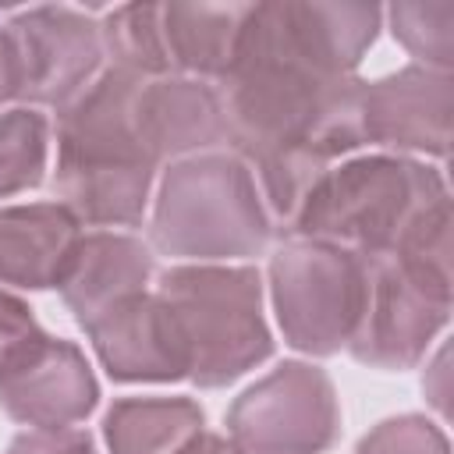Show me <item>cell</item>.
I'll list each match as a JSON object with an SVG mask.
<instances>
[{
	"mask_svg": "<svg viewBox=\"0 0 454 454\" xmlns=\"http://www.w3.org/2000/svg\"><path fill=\"white\" fill-rule=\"evenodd\" d=\"M284 238H316L355 255H450V192L422 160L355 156L312 184Z\"/></svg>",
	"mask_w": 454,
	"mask_h": 454,
	"instance_id": "7a4b0ae2",
	"label": "cell"
},
{
	"mask_svg": "<svg viewBox=\"0 0 454 454\" xmlns=\"http://www.w3.org/2000/svg\"><path fill=\"white\" fill-rule=\"evenodd\" d=\"M7 454H96V447L82 429H25L11 440Z\"/></svg>",
	"mask_w": 454,
	"mask_h": 454,
	"instance_id": "7402d4cb",
	"label": "cell"
},
{
	"mask_svg": "<svg viewBox=\"0 0 454 454\" xmlns=\"http://www.w3.org/2000/svg\"><path fill=\"white\" fill-rule=\"evenodd\" d=\"M365 291L362 255L316 241L284 238L270 255V298L284 344L312 358L348 348Z\"/></svg>",
	"mask_w": 454,
	"mask_h": 454,
	"instance_id": "ba28073f",
	"label": "cell"
},
{
	"mask_svg": "<svg viewBox=\"0 0 454 454\" xmlns=\"http://www.w3.org/2000/svg\"><path fill=\"white\" fill-rule=\"evenodd\" d=\"M18 96V64H14V50H11V35L0 25V103Z\"/></svg>",
	"mask_w": 454,
	"mask_h": 454,
	"instance_id": "603a6c76",
	"label": "cell"
},
{
	"mask_svg": "<svg viewBox=\"0 0 454 454\" xmlns=\"http://www.w3.org/2000/svg\"><path fill=\"white\" fill-rule=\"evenodd\" d=\"M82 220L64 202H28L0 209V284L50 291L60 284Z\"/></svg>",
	"mask_w": 454,
	"mask_h": 454,
	"instance_id": "2e32d148",
	"label": "cell"
},
{
	"mask_svg": "<svg viewBox=\"0 0 454 454\" xmlns=\"http://www.w3.org/2000/svg\"><path fill=\"white\" fill-rule=\"evenodd\" d=\"M135 124L156 163L213 153L227 142L216 85L202 78H142L135 89Z\"/></svg>",
	"mask_w": 454,
	"mask_h": 454,
	"instance_id": "5bb4252c",
	"label": "cell"
},
{
	"mask_svg": "<svg viewBox=\"0 0 454 454\" xmlns=\"http://www.w3.org/2000/svg\"><path fill=\"white\" fill-rule=\"evenodd\" d=\"M142 74L106 64L103 74L57 114L53 192L82 223L138 227L160 170L135 124Z\"/></svg>",
	"mask_w": 454,
	"mask_h": 454,
	"instance_id": "3957f363",
	"label": "cell"
},
{
	"mask_svg": "<svg viewBox=\"0 0 454 454\" xmlns=\"http://www.w3.org/2000/svg\"><path fill=\"white\" fill-rule=\"evenodd\" d=\"M365 291L348 340L355 362L372 369H415L450 319V255H362Z\"/></svg>",
	"mask_w": 454,
	"mask_h": 454,
	"instance_id": "52a82bcc",
	"label": "cell"
},
{
	"mask_svg": "<svg viewBox=\"0 0 454 454\" xmlns=\"http://www.w3.org/2000/svg\"><path fill=\"white\" fill-rule=\"evenodd\" d=\"M0 287H4V284H0Z\"/></svg>",
	"mask_w": 454,
	"mask_h": 454,
	"instance_id": "d4e9b609",
	"label": "cell"
},
{
	"mask_svg": "<svg viewBox=\"0 0 454 454\" xmlns=\"http://www.w3.org/2000/svg\"><path fill=\"white\" fill-rule=\"evenodd\" d=\"M85 333L92 340L99 365L117 383L188 380V358L177 326L156 291H142L117 301Z\"/></svg>",
	"mask_w": 454,
	"mask_h": 454,
	"instance_id": "4fadbf2b",
	"label": "cell"
},
{
	"mask_svg": "<svg viewBox=\"0 0 454 454\" xmlns=\"http://www.w3.org/2000/svg\"><path fill=\"white\" fill-rule=\"evenodd\" d=\"M156 294L177 326L188 380L199 390L227 387L273 355V333L262 316V277L255 266H170L160 273Z\"/></svg>",
	"mask_w": 454,
	"mask_h": 454,
	"instance_id": "5b68a950",
	"label": "cell"
},
{
	"mask_svg": "<svg viewBox=\"0 0 454 454\" xmlns=\"http://www.w3.org/2000/svg\"><path fill=\"white\" fill-rule=\"evenodd\" d=\"M181 454H241L227 436H220V433H199L195 440H188L184 443V450Z\"/></svg>",
	"mask_w": 454,
	"mask_h": 454,
	"instance_id": "cb8c5ba5",
	"label": "cell"
},
{
	"mask_svg": "<svg viewBox=\"0 0 454 454\" xmlns=\"http://www.w3.org/2000/svg\"><path fill=\"white\" fill-rule=\"evenodd\" d=\"M376 4H252L231 71L216 82L231 153L252 170L273 234H287L312 184L365 145L355 71L380 35Z\"/></svg>",
	"mask_w": 454,
	"mask_h": 454,
	"instance_id": "6da1fadb",
	"label": "cell"
},
{
	"mask_svg": "<svg viewBox=\"0 0 454 454\" xmlns=\"http://www.w3.org/2000/svg\"><path fill=\"white\" fill-rule=\"evenodd\" d=\"M394 39L422 64L433 71L454 67V4H394L387 11Z\"/></svg>",
	"mask_w": 454,
	"mask_h": 454,
	"instance_id": "d6986e66",
	"label": "cell"
},
{
	"mask_svg": "<svg viewBox=\"0 0 454 454\" xmlns=\"http://www.w3.org/2000/svg\"><path fill=\"white\" fill-rule=\"evenodd\" d=\"M50 153V124L32 106L0 114V199L39 188Z\"/></svg>",
	"mask_w": 454,
	"mask_h": 454,
	"instance_id": "ac0fdd59",
	"label": "cell"
},
{
	"mask_svg": "<svg viewBox=\"0 0 454 454\" xmlns=\"http://www.w3.org/2000/svg\"><path fill=\"white\" fill-rule=\"evenodd\" d=\"M206 426L192 397H117L103 415L110 454H181Z\"/></svg>",
	"mask_w": 454,
	"mask_h": 454,
	"instance_id": "e0dca14e",
	"label": "cell"
},
{
	"mask_svg": "<svg viewBox=\"0 0 454 454\" xmlns=\"http://www.w3.org/2000/svg\"><path fill=\"white\" fill-rule=\"evenodd\" d=\"M454 114V78L408 64L376 82H362V138L401 153L447 156Z\"/></svg>",
	"mask_w": 454,
	"mask_h": 454,
	"instance_id": "7c38bea8",
	"label": "cell"
},
{
	"mask_svg": "<svg viewBox=\"0 0 454 454\" xmlns=\"http://www.w3.org/2000/svg\"><path fill=\"white\" fill-rule=\"evenodd\" d=\"M149 238L163 255L220 262L266 252L273 223L252 170L234 153H199L163 170Z\"/></svg>",
	"mask_w": 454,
	"mask_h": 454,
	"instance_id": "277c9868",
	"label": "cell"
},
{
	"mask_svg": "<svg viewBox=\"0 0 454 454\" xmlns=\"http://www.w3.org/2000/svg\"><path fill=\"white\" fill-rule=\"evenodd\" d=\"M252 4H124L103 14L106 64L142 78L220 82L238 53Z\"/></svg>",
	"mask_w": 454,
	"mask_h": 454,
	"instance_id": "8992f818",
	"label": "cell"
},
{
	"mask_svg": "<svg viewBox=\"0 0 454 454\" xmlns=\"http://www.w3.org/2000/svg\"><path fill=\"white\" fill-rule=\"evenodd\" d=\"M43 333V326L35 323L32 309L25 298H18L14 291L0 287V372L21 355V348L28 340H35Z\"/></svg>",
	"mask_w": 454,
	"mask_h": 454,
	"instance_id": "44dd1931",
	"label": "cell"
},
{
	"mask_svg": "<svg viewBox=\"0 0 454 454\" xmlns=\"http://www.w3.org/2000/svg\"><path fill=\"white\" fill-rule=\"evenodd\" d=\"M153 273L156 259L145 241L117 231H92L78 238L57 291L74 323L89 330L117 301L149 291Z\"/></svg>",
	"mask_w": 454,
	"mask_h": 454,
	"instance_id": "9a60e30c",
	"label": "cell"
},
{
	"mask_svg": "<svg viewBox=\"0 0 454 454\" xmlns=\"http://www.w3.org/2000/svg\"><path fill=\"white\" fill-rule=\"evenodd\" d=\"M99 383L74 340L46 330L0 372V408L32 429H67L92 415Z\"/></svg>",
	"mask_w": 454,
	"mask_h": 454,
	"instance_id": "8fae6325",
	"label": "cell"
},
{
	"mask_svg": "<svg viewBox=\"0 0 454 454\" xmlns=\"http://www.w3.org/2000/svg\"><path fill=\"white\" fill-rule=\"evenodd\" d=\"M355 454H450V443L433 419L408 411L376 422L358 440Z\"/></svg>",
	"mask_w": 454,
	"mask_h": 454,
	"instance_id": "ffe728a7",
	"label": "cell"
},
{
	"mask_svg": "<svg viewBox=\"0 0 454 454\" xmlns=\"http://www.w3.org/2000/svg\"><path fill=\"white\" fill-rule=\"evenodd\" d=\"M18 64L21 103L64 110L106 67L103 28L92 14L74 7H28L4 21Z\"/></svg>",
	"mask_w": 454,
	"mask_h": 454,
	"instance_id": "30bf717a",
	"label": "cell"
},
{
	"mask_svg": "<svg viewBox=\"0 0 454 454\" xmlns=\"http://www.w3.org/2000/svg\"><path fill=\"white\" fill-rule=\"evenodd\" d=\"M337 436V390L312 362H280L227 408V440L241 454H323Z\"/></svg>",
	"mask_w": 454,
	"mask_h": 454,
	"instance_id": "9c48e42d",
	"label": "cell"
}]
</instances>
